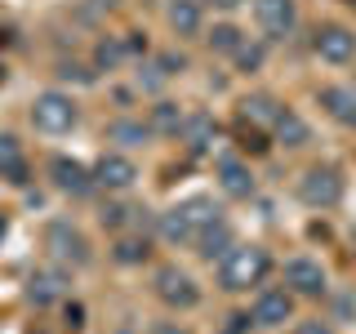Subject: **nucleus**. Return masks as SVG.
I'll use <instances>...</instances> for the list:
<instances>
[{
    "mask_svg": "<svg viewBox=\"0 0 356 334\" xmlns=\"http://www.w3.org/2000/svg\"><path fill=\"white\" fill-rule=\"evenodd\" d=\"M352 129H356V120H352Z\"/></svg>",
    "mask_w": 356,
    "mask_h": 334,
    "instance_id": "obj_34",
    "label": "nucleus"
},
{
    "mask_svg": "<svg viewBox=\"0 0 356 334\" xmlns=\"http://www.w3.org/2000/svg\"><path fill=\"white\" fill-rule=\"evenodd\" d=\"M200 5H214V9H241V5H250V0H200Z\"/></svg>",
    "mask_w": 356,
    "mask_h": 334,
    "instance_id": "obj_31",
    "label": "nucleus"
},
{
    "mask_svg": "<svg viewBox=\"0 0 356 334\" xmlns=\"http://www.w3.org/2000/svg\"><path fill=\"white\" fill-rule=\"evenodd\" d=\"M67 285H72L67 267L63 263H44V267H36V272L27 276V303L49 308V303H58V299L67 294Z\"/></svg>",
    "mask_w": 356,
    "mask_h": 334,
    "instance_id": "obj_12",
    "label": "nucleus"
},
{
    "mask_svg": "<svg viewBox=\"0 0 356 334\" xmlns=\"http://www.w3.org/2000/svg\"><path fill=\"white\" fill-rule=\"evenodd\" d=\"M31 125L49 134V138H63V134L81 125V103L72 94H63V89H44V94L31 98Z\"/></svg>",
    "mask_w": 356,
    "mask_h": 334,
    "instance_id": "obj_3",
    "label": "nucleus"
},
{
    "mask_svg": "<svg viewBox=\"0 0 356 334\" xmlns=\"http://www.w3.org/2000/svg\"><path fill=\"white\" fill-rule=\"evenodd\" d=\"M232 245H236V241H232V228H227V218L218 214L214 223H205V228H200V237H196L192 250L200 254V259H209V263H214L218 254H227V250H232Z\"/></svg>",
    "mask_w": 356,
    "mask_h": 334,
    "instance_id": "obj_17",
    "label": "nucleus"
},
{
    "mask_svg": "<svg viewBox=\"0 0 356 334\" xmlns=\"http://www.w3.org/2000/svg\"><path fill=\"white\" fill-rule=\"evenodd\" d=\"M321 107H325L334 120H343V125L356 120V94L343 89V85H325V89H321Z\"/></svg>",
    "mask_w": 356,
    "mask_h": 334,
    "instance_id": "obj_20",
    "label": "nucleus"
},
{
    "mask_svg": "<svg viewBox=\"0 0 356 334\" xmlns=\"http://www.w3.org/2000/svg\"><path fill=\"white\" fill-rule=\"evenodd\" d=\"M214 263H218V289H227V294H250V289H259L267 281V272H272V254L254 241L232 245Z\"/></svg>",
    "mask_w": 356,
    "mask_h": 334,
    "instance_id": "obj_1",
    "label": "nucleus"
},
{
    "mask_svg": "<svg viewBox=\"0 0 356 334\" xmlns=\"http://www.w3.org/2000/svg\"><path fill=\"white\" fill-rule=\"evenodd\" d=\"M165 22L174 36H200L205 31V5L200 0H170L165 5Z\"/></svg>",
    "mask_w": 356,
    "mask_h": 334,
    "instance_id": "obj_14",
    "label": "nucleus"
},
{
    "mask_svg": "<svg viewBox=\"0 0 356 334\" xmlns=\"http://www.w3.org/2000/svg\"><path fill=\"white\" fill-rule=\"evenodd\" d=\"M285 289H289L294 299H325L330 276H325V267H321L316 259H307V254H294V259L285 263Z\"/></svg>",
    "mask_w": 356,
    "mask_h": 334,
    "instance_id": "obj_8",
    "label": "nucleus"
},
{
    "mask_svg": "<svg viewBox=\"0 0 356 334\" xmlns=\"http://www.w3.org/2000/svg\"><path fill=\"white\" fill-rule=\"evenodd\" d=\"M152 289H156V299H161L165 308H174V312H187V308H196V303H200V285H196V276L187 272V267H178V263L156 267Z\"/></svg>",
    "mask_w": 356,
    "mask_h": 334,
    "instance_id": "obj_6",
    "label": "nucleus"
},
{
    "mask_svg": "<svg viewBox=\"0 0 356 334\" xmlns=\"http://www.w3.org/2000/svg\"><path fill=\"white\" fill-rule=\"evenodd\" d=\"M94 183L107 187V192H129V187L138 183V165H134V156H125V152H107L103 161L94 165Z\"/></svg>",
    "mask_w": 356,
    "mask_h": 334,
    "instance_id": "obj_13",
    "label": "nucleus"
},
{
    "mask_svg": "<svg viewBox=\"0 0 356 334\" xmlns=\"http://www.w3.org/2000/svg\"><path fill=\"white\" fill-rule=\"evenodd\" d=\"M276 111H281V103H276L272 94H250V98H241V120H250V125L272 129Z\"/></svg>",
    "mask_w": 356,
    "mask_h": 334,
    "instance_id": "obj_22",
    "label": "nucleus"
},
{
    "mask_svg": "<svg viewBox=\"0 0 356 334\" xmlns=\"http://www.w3.org/2000/svg\"><path fill=\"white\" fill-rule=\"evenodd\" d=\"M214 218H218V209H214L209 196H187V200H178V205H170L161 214V237L170 245H178V250H192L200 228L214 223Z\"/></svg>",
    "mask_w": 356,
    "mask_h": 334,
    "instance_id": "obj_2",
    "label": "nucleus"
},
{
    "mask_svg": "<svg viewBox=\"0 0 356 334\" xmlns=\"http://www.w3.org/2000/svg\"><path fill=\"white\" fill-rule=\"evenodd\" d=\"M147 254H152L147 237H120L116 250H111V259H116L120 267H138V263H147Z\"/></svg>",
    "mask_w": 356,
    "mask_h": 334,
    "instance_id": "obj_24",
    "label": "nucleus"
},
{
    "mask_svg": "<svg viewBox=\"0 0 356 334\" xmlns=\"http://www.w3.org/2000/svg\"><path fill=\"white\" fill-rule=\"evenodd\" d=\"M312 54L330 67L352 63L356 58V31L343 27V22H325V27H316V36H312Z\"/></svg>",
    "mask_w": 356,
    "mask_h": 334,
    "instance_id": "obj_9",
    "label": "nucleus"
},
{
    "mask_svg": "<svg viewBox=\"0 0 356 334\" xmlns=\"http://www.w3.org/2000/svg\"><path fill=\"white\" fill-rule=\"evenodd\" d=\"M44 250H49V259L63 263V267H85L89 259H94L89 237L76 228L72 218H54L49 228H44Z\"/></svg>",
    "mask_w": 356,
    "mask_h": 334,
    "instance_id": "obj_5",
    "label": "nucleus"
},
{
    "mask_svg": "<svg viewBox=\"0 0 356 334\" xmlns=\"http://www.w3.org/2000/svg\"><path fill=\"white\" fill-rule=\"evenodd\" d=\"M0 81H5V63H0Z\"/></svg>",
    "mask_w": 356,
    "mask_h": 334,
    "instance_id": "obj_33",
    "label": "nucleus"
},
{
    "mask_svg": "<svg viewBox=\"0 0 356 334\" xmlns=\"http://www.w3.org/2000/svg\"><path fill=\"white\" fill-rule=\"evenodd\" d=\"M138 214H143V209L134 205V200H107V205H103V214H98V218H103V228L120 232V228H129V223L138 218Z\"/></svg>",
    "mask_w": 356,
    "mask_h": 334,
    "instance_id": "obj_26",
    "label": "nucleus"
},
{
    "mask_svg": "<svg viewBox=\"0 0 356 334\" xmlns=\"http://www.w3.org/2000/svg\"><path fill=\"white\" fill-rule=\"evenodd\" d=\"M147 138H152V129L143 120H111L107 125V143H120V148H138Z\"/></svg>",
    "mask_w": 356,
    "mask_h": 334,
    "instance_id": "obj_23",
    "label": "nucleus"
},
{
    "mask_svg": "<svg viewBox=\"0 0 356 334\" xmlns=\"http://www.w3.org/2000/svg\"><path fill=\"white\" fill-rule=\"evenodd\" d=\"M58 76L63 81H81V85H94V72L85 63H58Z\"/></svg>",
    "mask_w": 356,
    "mask_h": 334,
    "instance_id": "obj_29",
    "label": "nucleus"
},
{
    "mask_svg": "<svg viewBox=\"0 0 356 334\" xmlns=\"http://www.w3.org/2000/svg\"><path fill=\"white\" fill-rule=\"evenodd\" d=\"M120 58H125V45H120V40H98V49H94L98 72H111V67H120Z\"/></svg>",
    "mask_w": 356,
    "mask_h": 334,
    "instance_id": "obj_27",
    "label": "nucleus"
},
{
    "mask_svg": "<svg viewBox=\"0 0 356 334\" xmlns=\"http://www.w3.org/2000/svg\"><path fill=\"white\" fill-rule=\"evenodd\" d=\"M178 138L187 143V152H209L214 148V138H218V120L209 116V111H187L183 116V129H178Z\"/></svg>",
    "mask_w": 356,
    "mask_h": 334,
    "instance_id": "obj_15",
    "label": "nucleus"
},
{
    "mask_svg": "<svg viewBox=\"0 0 356 334\" xmlns=\"http://www.w3.org/2000/svg\"><path fill=\"white\" fill-rule=\"evenodd\" d=\"M232 58H236V67H241V72H259V67H263V45H250V40H241V49L232 54Z\"/></svg>",
    "mask_w": 356,
    "mask_h": 334,
    "instance_id": "obj_28",
    "label": "nucleus"
},
{
    "mask_svg": "<svg viewBox=\"0 0 356 334\" xmlns=\"http://www.w3.org/2000/svg\"><path fill=\"white\" fill-rule=\"evenodd\" d=\"M241 40H245V31L236 27V22H218V27H209V36H205V45L214 54H236Z\"/></svg>",
    "mask_w": 356,
    "mask_h": 334,
    "instance_id": "obj_25",
    "label": "nucleus"
},
{
    "mask_svg": "<svg viewBox=\"0 0 356 334\" xmlns=\"http://www.w3.org/2000/svg\"><path fill=\"white\" fill-rule=\"evenodd\" d=\"M49 178H54V187H58L63 196H76V200L89 196L98 187L94 170H89L85 161H76V156H54V161H49Z\"/></svg>",
    "mask_w": 356,
    "mask_h": 334,
    "instance_id": "obj_11",
    "label": "nucleus"
},
{
    "mask_svg": "<svg viewBox=\"0 0 356 334\" xmlns=\"http://www.w3.org/2000/svg\"><path fill=\"white\" fill-rule=\"evenodd\" d=\"M343 192H348V178H343L339 165H312L298 178V200L307 209H334L343 200Z\"/></svg>",
    "mask_w": 356,
    "mask_h": 334,
    "instance_id": "obj_4",
    "label": "nucleus"
},
{
    "mask_svg": "<svg viewBox=\"0 0 356 334\" xmlns=\"http://www.w3.org/2000/svg\"><path fill=\"white\" fill-rule=\"evenodd\" d=\"M254 18L267 40H285L298 27V0H254Z\"/></svg>",
    "mask_w": 356,
    "mask_h": 334,
    "instance_id": "obj_10",
    "label": "nucleus"
},
{
    "mask_svg": "<svg viewBox=\"0 0 356 334\" xmlns=\"http://www.w3.org/2000/svg\"><path fill=\"white\" fill-rule=\"evenodd\" d=\"M183 116H187V111L178 107V103L161 98V103L152 107V116H147V129H152V134H165V138H178V129H183Z\"/></svg>",
    "mask_w": 356,
    "mask_h": 334,
    "instance_id": "obj_21",
    "label": "nucleus"
},
{
    "mask_svg": "<svg viewBox=\"0 0 356 334\" xmlns=\"http://www.w3.org/2000/svg\"><path fill=\"white\" fill-rule=\"evenodd\" d=\"M250 321L259 330H281L285 321H294V294H289L285 285H263L259 294H254Z\"/></svg>",
    "mask_w": 356,
    "mask_h": 334,
    "instance_id": "obj_7",
    "label": "nucleus"
},
{
    "mask_svg": "<svg viewBox=\"0 0 356 334\" xmlns=\"http://www.w3.org/2000/svg\"><path fill=\"white\" fill-rule=\"evenodd\" d=\"M218 187H222L232 200H250V196H254V174H250V165L236 161V156H222V161H218Z\"/></svg>",
    "mask_w": 356,
    "mask_h": 334,
    "instance_id": "obj_16",
    "label": "nucleus"
},
{
    "mask_svg": "<svg viewBox=\"0 0 356 334\" xmlns=\"http://www.w3.org/2000/svg\"><path fill=\"white\" fill-rule=\"evenodd\" d=\"M94 5H98V9H111V5H120V0H94Z\"/></svg>",
    "mask_w": 356,
    "mask_h": 334,
    "instance_id": "obj_32",
    "label": "nucleus"
},
{
    "mask_svg": "<svg viewBox=\"0 0 356 334\" xmlns=\"http://www.w3.org/2000/svg\"><path fill=\"white\" fill-rule=\"evenodd\" d=\"M0 178H9V183H27V156H22L14 134H0Z\"/></svg>",
    "mask_w": 356,
    "mask_h": 334,
    "instance_id": "obj_19",
    "label": "nucleus"
},
{
    "mask_svg": "<svg viewBox=\"0 0 356 334\" xmlns=\"http://www.w3.org/2000/svg\"><path fill=\"white\" fill-rule=\"evenodd\" d=\"M272 134H276V143H285V148H307V143H312V125L298 116L294 107H281V111H276Z\"/></svg>",
    "mask_w": 356,
    "mask_h": 334,
    "instance_id": "obj_18",
    "label": "nucleus"
},
{
    "mask_svg": "<svg viewBox=\"0 0 356 334\" xmlns=\"http://www.w3.org/2000/svg\"><path fill=\"white\" fill-rule=\"evenodd\" d=\"M289 334H334V330L325 326V321H298V326L289 330Z\"/></svg>",
    "mask_w": 356,
    "mask_h": 334,
    "instance_id": "obj_30",
    "label": "nucleus"
}]
</instances>
